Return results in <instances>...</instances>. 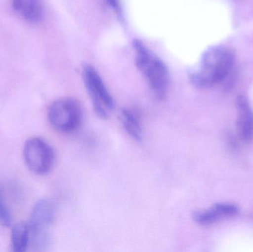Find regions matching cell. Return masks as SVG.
Returning <instances> with one entry per match:
<instances>
[{"label":"cell","instance_id":"11","mask_svg":"<svg viewBox=\"0 0 253 252\" xmlns=\"http://www.w3.org/2000/svg\"><path fill=\"white\" fill-rule=\"evenodd\" d=\"M29 244L30 228L28 223L21 222L15 225L11 232V246L13 252H25Z\"/></svg>","mask_w":253,"mask_h":252},{"label":"cell","instance_id":"9","mask_svg":"<svg viewBox=\"0 0 253 252\" xmlns=\"http://www.w3.org/2000/svg\"><path fill=\"white\" fill-rule=\"evenodd\" d=\"M12 5L28 22L38 23L44 17V4L42 0H12Z\"/></svg>","mask_w":253,"mask_h":252},{"label":"cell","instance_id":"12","mask_svg":"<svg viewBox=\"0 0 253 252\" xmlns=\"http://www.w3.org/2000/svg\"><path fill=\"white\" fill-rule=\"evenodd\" d=\"M0 222L4 226H9L10 223V214L3 201L1 192H0Z\"/></svg>","mask_w":253,"mask_h":252},{"label":"cell","instance_id":"4","mask_svg":"<svg viewBox=\"0 0 253 252\" xmlns=\"http://www.w3.org/2000/svg\"><path fill=\"white\" fill-rule=\"evenodd\" d=\"M48 119L58 131L73 133L80 127L83 119L80 104L73 98L58 99L49 108Z\"/></svg>","mask_w":253,"mask_h":252},{"label":"cell","instance_id":"10","mask_svg":"<svg viewBox=\"0 0 253 252\" xmlns=\"http://www.w3.org/2000/svg\"><path fill=\"white\" fill-rule=\"evenodd\" d=\"M120 118L122 124L128 135L137 142L141 141L143 136L142 127L136 112L132 109H124L122 110Z\"/></svg>","mask_w":253,"mask_h":252},{"label":"cell","instance_id":"3","mask_svg":"<svg viewBox=\"0 0 253 252\" xmlns=\"http://www.w3.org/2000/svg\"><path fill=\"white\" fill-rule=\"evenodd\" d=\"M83 79L95 112L99 118L106 119L114 109V101L102 77L93 66L84 65Z\"/></svg>","mask_w":253,"mask_h":252},{"label":"cell","instance_id":"8","mask_svg":"<svg viewBox=\"0 0 253 252\" xmlns=\"http://www.w3.org/2000/svg\"><path fill=\"white\" fill-rule=\"evenodd\" d=\"M236 106L239 110L237 127L239 136L247 143L253 141V110L245 96L237 98Z\"/></svg>","mask_w":253,"mask_h":252},{"label":"cell","instance_id":"1","mask_svg":"<svg viewBox=\"0 0 253 252\" xmlns=\"http://www.w3.org/2000/svg\"><path fill=\"white\" fill-rule=\"evenodd\" d=\"M234 64V56L221 46L208 49L201 59L200 66L190 72L191 82L201 88L212 87L227 78Z\"/></svg>","mask_w":253,"mask_h":252},{"label":"cell","instance_id":"6","mask_svg":"<svg viewBox=\"0 0 253 252\" xmlns=\"http://www.w3.org/2000/svg\"><path fill=\"white\" fill-rule=\"evenodd\" d=\"M56 209L51 201L41 200L34 205L28 222L33 236H50L49 229L54 221Z\"/></svg>","mask_w":253,"mask_h":252},{"label":"cell","instance_id":"2","mask_svg":"<svg viewBox=\"0 0 253 252\" xmlns=\"http://www.w3.org/2000/svg\"><path fill=\"white\" fill-rule=\"evenodd\" d=\"M135 65L159 99H164L169 85V75L165 62L143 41H133Z\"/></svg>","mask_w":253,"mask_h":252},{"label":"cell","instance_id":"13","mask_svg":"<svg viewBox=\"0 0 253 252\" xmlns=\"http://www.w3.org/2000/svg\"><path fill=\"white\" fill-rule=\"evenodd\" d=\"M108 3L111 4V6H112V7H114L116 10L118 11L120 10V1L119 0H108Z\"/></svg>","mask_w":253,"mask_h":252},{"label":"cell","instance_id":"5","mask_svg":"<svg viewBox=\"0 0 253 252\" xmlns=\"http://www.w3.org/2000/svg\"><path fill=\"white\" fill-rule=\"evenodd\" d=\"M23 156L28 168L39 175L48 173L54 164L53 149L40 138H31L25 142Z\"/></svg>","mask_w":253,"mask_h":252},{"label":"cell","instance_id":"7","mask_svg":"<svg viewBox=\"0 0 253 252\" xmlns=\"http://www.w3.org/2000/svg\"><path fill=\"white\" fill-rule=\"evenodd\" d=\"M238 212L239 209L234 204H217L208 210L196 212L193 218L198 224L208 226L221 219L236 216Z\"/></svg>","mask_w":253,"mask_h":252}]
</instances>
